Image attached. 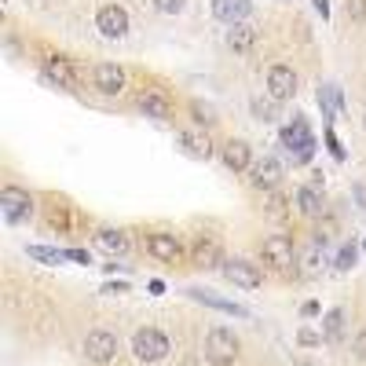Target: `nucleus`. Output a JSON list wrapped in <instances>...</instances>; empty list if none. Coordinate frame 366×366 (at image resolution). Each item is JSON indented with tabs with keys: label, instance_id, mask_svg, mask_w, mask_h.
Returning <instances> with one entry per match:
<instances>
[{
	"label": "nucleus",
	"instance_id": "nucleus-36",
	"mask_svg": "<svg viewBox=\"0 0 366 366\" xmlns=\"http://www.w3.org/2000/svg\"><path fill=\"white\" fill-rule=\"evenodd\" d=\"M52 224H59V227H67V224H70V217H67V209H52Z\"/></svg>",
	"mask_w": 366,
	"mask_h": 366
},
{
	"label": "nucleus",
	"instance_id": "nucleus-6",
	"mask_svg": "<svg viewBox=\"0 0 366 366\" xmlns=\"http://www.w3.org/2000/svg\"><path fill=\"white\" fill-rule=\"evenodd\" d=\"M118 333L110 330H88V337H84V359L96 362V366H106L118 359Z\"/></svg>",
	"mask_w": 366,
	"mask_h": 366
},
{
	"label": "nucleus",
	"instance_id": "nucleus-10",
	"mask_svg": "<svg viewBox=\"0 0 366 366\" xmlns=\"http://www.w3.org/2000/svg\"><path fill=\"white\" fill-rule=\"evenodd\" d=\"M268 96L278 99V103H286L297 96V70L286 67V62H275V67L268 70Z\"/></svg>",
	"mask_w": 366,
	"mask_h": 366
},
{
	"label": "nucleus",
	"instance_id": "nucleus-22",
	"mask_svg": "<svg viewBox=\"0 0 366 366\" xmlns=\"http://www.w3.org/2000/svg\"><path fill=\"white\" fill-rule=\"evenodd\" d=\"M176 139H180V147L187 150L190 158H202V161L212 158V143H209V136H202V132H180Z\"/></svg>",
	"mask_w": 366,
	"mask_h": 366
},
{
	"label": "nucleus",
	"instance_id": "nucleus-23",
	"mask_svg": "<svg viewBox=\"0 0 366 366\" xmlns=\"http://www.w3.org/2000/svg\"><path fill=\"white\" fill-rule=\"evenodd\" d=\"M319 106H322V118L337 114V106H341V88L337 84H319Z\"/></svg>",
	"mask_w": 366,
	"mask_h": 366
},
{
	"label": "nucleus",
	"instance_id": "nucleus-12",
	"mask_svg": "<svg viewBox=\"0 0 366 366\" xmlns=\"http://www.w3.org/2000/svg\"><path fill=\"white\" fill-rule=\"evenodd\" d=\"M190 261H195V268H202V271L224 268V249H220V242L212 239V234H198L195 249H190Z\"/></svg>",
	"mask_w": 366,
	"mask_h": 366
},
{
	"label": "nucleus",
	"instance_id": "nucleus-30",
	"mask_svg": "<svg viewBox=\"0 0 366 366\" xmlns=\"http://www.w3.org/2000/svg\"><path fill=\"white\" fill-rule=\"evenodd\" d=\"M154 8H158L161 15H180V11L187 8V0H154Z\"/></svg>",
	"mask_w": 366,
	"mask_h": 366
},
{
	"label": "nucleus",
	"instance_id": "nucleus-1",
	"mask_svg": "<svg viewBox=\"0 0 366 366\" xmlns=\"http://www.w3.org/2000/svg\"><path fill=\"white\" fill-rule=\"evenodd\" d=\"M239 337H234V330L227 326H212L205 333V348H202V359L205 366H234L239 362Z\"/></svg>",
	"mask_w": 366,
	"mask_h": 366
},
{
	"label": "nucleus",
	"instance_id": "nucleus-15",
	"mask_svg": "<svg viewBox=\"0 0 366 366\" xmlns=\"http://www.w3.org/2000/svg\"><path fill=\"white\" fill-rule=\"evenodd\" d=\"M220 158H224V165H227L231 172H246V168H253V150H249L246 139H227L224 150H220Z\"/></svg>",
	"mask_w": 366,
	"mask_h": 366
},
{
	"label": "nucleus",
	"instance_id": "nucleus-27",
	"mask_svg": "<svg viewBox=\"0 0 366 366\" xmlns=\"http://www.w3.org/2000/svg\"><path fill=\"white\" fill-rule=\"evenodd\" d=\"M344 11H348V18L355 26L366 23V0H344Z\"/></svg>",
	"mask_w": 366,
	"mask_h": 366
},
{
	"label": "nucleus",
	"instance_id": "nucleus-13",
	"mask_svg": "<svg viewBox=\"0 0 366 366\" xmlns=\"http://www.w3.org/2000/svg\"><path fill=\"white\" fill-rule=\"evenodd\" d=\"M92 81H96V88H99L103 96H121L128 77H125V70L118 67V62H99L96 74H92Z\"/></svg>",
	"mask_w": 366,
	"mask_h": 366
},
{
	"label": "nucleus",
	"instance_id": "nucleus-7",
	"mask_svg": "<svg viewBox=\"0 0 366 366\" xmlns=\"http://www.w3.org/2000/svg\"><path fill=\"white\" fill-rule=\"evenodd\" d=\"M96 30L106 37V40H121L128 30H132V18H128V11L121 4H103L96 11Z\"/></svg>",
	"mask_w": 366,
	"mask_h": 366
},
{
	"label": "nucleus",
	"instance_id": "nucleus-38",
	"mask_svg": "<svg viewBox=\"0 0 366 366\" xmlns=\"http://www.w3.org/2000/svg\"><path fill=\"white\" fill-rule=\"evenodd\" d=\"M319 311H322V308L315 304V300H308V304H304V308H300V315H308V319H311V315H319Z\"/></svg>",
	"mask_w": 366,
	"mask_h": 366
},
{
	"label": "nucleus",
	"instance_id": "nucleus-35",
	"mask_svg": "<svg viewBox=\"0 0 366 366\" xmlns=\"http://www.w3.org/2000/svg\"><path fill=\"white\" fill-rule=\"evenodd\" d=\"M67 256H70V261H77V264H92V256L84 253V249H67Z\"/></svg>",
	"mask_w": 366,
	"mask_h": 366
},
{
	"label": "nucleus",
	"instance_id": "nucleus-26",
	"mask_svg": "<svg viewBox=\"0 0 366 366\" xmlns=\"http://www.w3.org/2000/svg\"><path fill=\"white\" fill-rule=\"evenodd\" d=\"M355 261H359V249L348 242V246H344V249L337 253V271H352V268H355Z\"/></svg>",
	"mask_w": 366,
	"mask_h": 366
},
{
	"label": "nucleus",
	"instance_id": "nucleus-5",
	"mask_svg": "<svg viewBox=\"0 0 366 366\" xmlns=\"http://www.w3.org/2000/svg\"><path fill=\"white\" fill-rule=\"evenodd\" d=\"M261 256H264V264H271L275 271H297V249H293V239H286V234H271V239H264Z\"/></svg>",
	"mask_w": 366,
	"mask_h": 366
},
{
	"label": "nucleus",
	"instance_id": "nucleus-18",
	"mask_svg": "<svg viewBox=\"0 0 366 366\" xmlns=\"http://www.w3.org/2000/svg\"><path fill=\"white\" fill-rule=\"evenodd\" d=\"M256 40H261V33H256V26H249V23H234V26L227 30V48L239 52V55L253 52Z\"/></svg>",
	"mask_w": 366,
	"mask_h": 366
},
{
	"label": "nucleus",
	"instance_id": "nucleus-14",
	"mask_svg": "<svg viewBox=\"0 0 366 366\" xmlns=\"http://www.w3.org/2000/svg\"><path fill=\"white\" fill-rule=\"evenodd\" d=\"M249 11H253V0H212V15H217L224 26L246 23Z\"/></svg>",
	"mask_w": 366,
	"mask_h": 366
},
{
	"label": "nucleus",
	"instance_id": "nucleus-21",
	"mask_svg": "<svg viewBox=\"0 0 366 366\" xmlns=\"http://www.w3.org/2000/svg\"><path fill=\"white\" fill-rule=\"evenodd\" d=\"M187 297H190V300H202V304H209V308H220V311H227V315H242V319L249 315L246 308L234 304V300H220V297H212L209 290H198V286H190V290H187Z\"/></svg>",
	"mask_w": 366,
	"mask_h": 366
},
{
	"label": "nucleus",
	"instance_id": "nucleus-33",
	"mask_svg": "<svg viewBox=\"0 0 366 366\" xmlns=\"http://www.w3.org/2000/svg\"><path fill=\"white\" fill-rule=\"evenodd\" d=\"M297 341L304 344V348H315V344H322V337H319V333H311V330H300V333H297Z\"/></svg>",
	"mask_w": 366,
	"mask_h": 366
},
{
	"label": "nucleus",
	"instance_id": "nucleus-29",
	"mask_svg": "<svg viewBox=\"0 0 366 366\" xmlns=\"http://www.w3.org/2000/svg\"><path fill=\"white\" fill-rule=\"evenodd\" d=\"M275 103H278V99H271V103H264V99H253V110H256V118H261V121H275Z\"/></svg>",
	"mask_w": 366,
	"mask_h": 366
},
{
	"label": "nucleus",
	"instance_id": "nucleus-25",
	"mask_svg": "<svg viewBox=\"0 0 366 366\" xmlns=\"http://www.w3.org/2000/svg\"><path fill=\"white\" fill-rule=\"evenodd\" d=\"M344 333V308H330L326 311V341H337Z\"/></svg>",
	"mask_w": 366,
	"mask_h": 366
},
{
	"label": "nucleus",
	"instance_id": "nucleus-24",
	"mask_svg": "<svg viewBox=\"0 0 366 366\" xmlns=\"http://www.w3.org/2000/svg\"><path fill=\"white\" fill-rule=\"evenodd\" d=\"M30 256H33V261H40V264H48V268H55V264H62V261H70L67 249H48V246H30Z\"/></svg>",
	"mask_w": 366,
	"mask_h": 366
},
{
	"label": "nucleus",
	"instance_id": "nucleus-39",
	"mask_svg": "<svg viewBox=\"0 0 366 366\" xmlns=\"http://www.w3.org/2000/svg\"><path fill=\"white\" fill-rule=\"evenodd\" d=\"M362 125H366V118H362Z\"/></svg>",
	"mask_w": 366,
	"mask_h": 366
},
{
	"label": "nucleus",
	"instance_id": "nucleus-16",
	"mask_svg": "<svg viewBox=\"0 0 366 366\" xmlns=\"http://www.w3.org/2000/svg\"><path fill=\"white\" fill-rule=\"evenodd\" d=\"M136 106H139L147 118H154V121H172V103H168V96H161V92H154V88L139 92Z\"/></svg>",
	"mask_w": 366,
	"mask_h": 366
},
{
	"label": "nucleus",
	"instance_id": "nucleus-28",
	"mask_svg": "<svg viewBox=\"0 0 366 366\" xmlns=\"http://www.w3.org/2000/svg\"><path fill=\"white\" fill-rule=\"evenodd\" d=\"M268 217H271V220H282V217H286V198L278 195V190L268 198Z\"/></svg>",
	"mask_w": 366,
	"mask_h": 366
},
{
	"label": "nucleus",
	"instance_id": "nucleus-3",
	"mask_svg": "<svg viewBox=\"0 0 366 366\" xmlns=\"http://www.w3.org/2000/svg\"><path fill=\"white\" fill-rule=\"evenodd\" d=\"M168 352H172V341L158 326H139L132 333V355L139 362H161Z\"/></svg>",
	"mask_w": 366,
	"mask_h": 366
},
{
	"label": "nucleus",
	"instance_id": "nucleus-37",
	"mask_svg": "<svg viewBox=\"0 0 366 366\" xmlns=\"http://www.w3.org/2000/svg\"><path fill=\"white\" fill-rule=\"evenodd\" d=\"M311 4H315V11H319L322 18H326V15H330V0H311Z\"/></svg>",
	"mask_w": 366,
	"mask_h": 366
},
{
	"label": "nucleus",
	"instance_id": "nucleus-34",
	"mask_svg": "<svg viewBox=\"0 0 366 366\" xmlns=\"http://www.w3.org/2000/svg\"><path fill=\"white\" fill-rule=\"evenodd\" d=\"M326 147H330V154H333L337 161H344V147L337 143V136H333V132H326Z\"/></svg>",
	"mask_w": 366,
	"mask_h": 366
},
{
	"label": "nucleus",
	"instance_id": "nucleus-8",
	"mask_svg": "<svg viewBox=\"0 0 366 366\" xmlns=\"http://www.w3.org/2000/svg\"><path fill=\"white\" fill-rule=\"evenodd\" d=\"M224 278L231 286H239V290H256L264 282V271L256 268L253 261H242V256H234V261H224Z\"/></svg>",
	"mask_w": 366,
	"mask_h": 366
},
{
	"label": "nucleus",
	"instance_id": "nucleus-2",
	"mask_svg": "<svg viewBox=\"0 0 366 366\" xmlns=\"http://www.w3.org/2000/svg\"><path fill=\"white\" fill-rule=\"evenodd\" d=\"M282 147L290 150L293 165L311 161V154H315V136H311V128H308L304 114H293V121L282 128Z\"/></svg>",
	"mask_w": 366,
	"mask_h": 366
},
{
	"label": "nucleus",
	"instance_id": "nucleus-20",
	"mask_svg": "<svg viewBox=\"0 0 366 366\" xmlns=\"http://www.w3.org/2000/svg\"><path fill=\"white\" fill-rule=\"evenodd\" d=\"M96 246L103 253H110V256H125L128 253V234L114 231V227H103V231H96Z\"/></svg>",
	"mask_w": 366,
	"mask_h": 366
},
{
	"label": "nucleus",
	"instance_id": "nucleus-32",
	"mask_svg": "<svg viewBox=\"0 0 366 366\" xmlns=\"http://www.w3.org/2000/svg\"><path fill=\"white\" fill-rule=\"evenodd\" d=\"M190 110H195V121H198V125H209V121H217V118H212V106H202V103H195V106H190Z\"/></svg>",
	"mask_w": 366,
	"mask_h": 366
},
{
	"label": "nucleus",
	"instance_id": "nucleus-40",
	"mask_svg": "<svg viewBox=\"0 0 366 366\" xmlns=\"http://www.w3.org/2000/svg\"><path fill=\"white\" fill-rule=\"evenodd\" d=\"M362 249H366V246H362Z\"/></svg>",
	"mask_w": 366,
	"mask_h": 366
},
{
	"label": "nucleus",
	"instance_id": "nucleus-9",
	"mask_svg": "<svg viewBox=\"0 0 366 366\" xmlns=\"http://www.w3.org/2000/svg\"><path fill=\"white\" fill-rule=\"evenodd\" d=\"M147 253L161 264H180L183 261V246H180L176 234H168V231H150L147 234Z\"/></svg>",
	"mask_w": 366,
	"mask_h": 366
},
{
	"label": "nucleus",
	"instance_id": "nucleus-4",
	"mask_svg": "<svg viewBox=\"0 0 366 366\" xmlns=\"http://www.w3.org/2000/svg\"><path fill=\"white\" fill-rule=\"evenodd\" d=\"M30 212H33V195H30V190L15 187V183H8L4 190H0V217H4L8 224L30 220Z\"/></svg>",
	"mask_w": 366,
	"mask_h": 366
},
{
	"label": "nucleus",
	"instance_id": "nucleus-11",
	"mask_svg": "<svg viewBox=\"0 0 366 366\" xmlns=\"http://www.w3.org/2000/svg\"><path fill=\"white\" fill-rule=\"evenodd\" d=\"M282 176H286V168H282V161H278L275 154H264L261 161L249 168V180H253L256 190H275L278 183H282Z\"/></svg>",
	"mask_w": 366,
	"mask_h": 366
},
{
	"label": "nucleus",
	"instance_id": "nucleus-19",
	"mask_svg": "<svg viewBox=\"0 0 366 366\" xmlns=\"http://www.w3.org/2000/svg\"><path fill=\"white\" fill-rule=\"evenodd\" d=\"M297 209L304 212V217H322V212H326V202H322L319 183H304V187H297Z\"/></svg>",
	"mask_w": 366,
	"mask_h": 366
},
{
	"label": "nucleus",
	"instance_id": "nucleus-17",
	"mask_svg": "<svg viewBox=\"0 0 366 366\" xmlns=\"http://www.w3.org/2000/svg\"><path fill=\"white\" fill-rule=\"evenodd\" d=\"M45 81L59 84V88H74L77 74H74V67H70V59H59V55L45 59Z\"/></svg>",
	"mask_w": 366,
	"mask_h": 366
},
{
	"label": "nucleus",
	"instance_id": "nucleus-31",
	"mask_svg": "<svg viewBox=\"0 0 366 366\" xmlns=\"http://www.w3.org/2000/svg\"><path fill=\"white\" fill-rule=\"evenodd\" d=\"M352 352H355V359H359V362H366V326L355 333V341H352Z\"/></svg>",
	"mask_w": 366,
	"mask_h": 366
}]
</instances>
